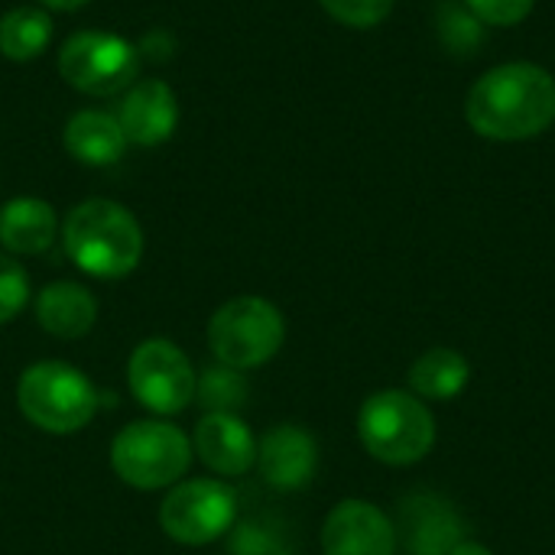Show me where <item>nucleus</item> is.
<instances>
[{"mask_svg": "<svg viewBox=\"0 0 555 555\" xmlns=\"http://www.w3.org/2000/svg\"><path fill=\"white\" fill-rule=\"evenodd\" d=\"M472 380V364L455 348H429L410 367V393L423 403H449L465 393Z\"/></svg>", "mask_w": 555, "mask_h": 555, "instance_id": "obj_18", "label": "nucleus"}, {"mask_svg": "<svg viewBox=\"0 0 555 555\" xmlns=\"http://www.w3.org/2000/svg\"><path fill=\"white\" fill-rule=\"evenodd\" d=\"M29 302V276L16 257L0 250V325L13 322Z\"/></svg>", "mask_w": 555, "mask_h": 555, "instance_id": "obj_23", "label": "nucleus"}, {"mask_svg": "<svg viewBox=\"0 0 555 555\" xmlns=\"http://www.w3.org/2000/svg\"><path fill=\"white\" fill-rule=\"evenodd\" d=\"M36 322L46 335L62 338V341H75L94 328L98 302H94L88 286L72 283V280H59V283L42 286V293L36 296Z\"/></svg>", "mask_w": 555, "mask_h": 555, "instance_id": "obj_16", "label": "nucleus"}, {"mask_svg": "<svg viewBox=\"0 0 555 555\" xmlns=\"http://www.w3.org/2000/svg\"><path fill=\"white\" fill-rule=\"evenodd\" d=\"M114 117H117L127 143L159 146L176 133L179 101H176V91L163 78H143L124 91Z\"/></svg>", "mask_w": 555, "mask_h": 555, "instance_id": "obj_12", "label": "nucleus"}, {"mask_svg": "<svg viewBox=\"0 0 555 555\" xmlns=\"http://www.w3.org/2000/svg\"><path fill=\"white\" fill-rule=\"evenodd\" d=\"M397 543L410 555H449L468 540V524L459 507L439 491H410L393 517Z\"/></svg>", "mask_w": 555, "mask_h": 555, "instance_id": "obj_10", "label": "nucleus"}, {"mask_svg": "<svg viewBox=\"0 0 555 555\" xmlns=\"http://www.w3.org/2000/svg\"><path fill=\"white\" fill-rule=\"evenodd\" d=\"M465 7L485 26H517L533 13L537 0H465Z\"/></svg>", "mask_w": 555, "mask_h": 555, "instance_id": "obj_24", "label": "nucleus"}, {"mask_svg": "<svg viewBox=\"0 0 555 555\" xmlns=\"http://www.w3.org/2000/svg\"><path fill=\"white\" fill-rule=\"evenodd\" d=\"M140 72V49L117 33L81 29L59 49V75L81 94L107 98L133 85Z\"/></svg>", "mask_w": 555, "mask_h": 555, "instance_id": "obj_7", "label": "nucleus"}, {"mask_svg": "<svg viewBox=\"0 0 555 555\" xmlns=\"http://www.w3.org/2000/svg\"><path fill=\"white\" fill-rule=\"evenodd\" d=\"M62 244L68 260L94 280H124L143 257V231L130 208L88 198L65 215Z\"/></svg>", "mask_w": 555, "mask_h": 555, "instance_id": "obj_2", "label": "nucleus"}, {"mask_svg": "<svg viewBox=\"0 0 555 555\" xmlns=\"http://www.w3.org/2000/svg\"><path fill=\"white\" fill-rule=\"evenodd\" d=\"M42 7H49V10H62V13H68V10H78V7H85L88 0H39Z\"/></svg>", "mask_w": 555, "mask_h": 555, "instance_id": "obj_27", "label": "nucleus"}, {"mask_svg": "<svg viewBox=\"0 0 555 555\" xmlns=\"http://www.w3.org/2000/svg\"><path fill=\"white\" fill-rule=\"evenodd\" d=\"M189 436L166 420H140L124 426L111 442V468L137 491H163L182 481L192 465Z\"/></svg>", "mask_w": 555, "mask_h": 555, "instance_id": "obj_5", "label": "nucleus"}, {"mask_svg": "<svg viewBox=\"0 0 555 555\" xmlns=\"http://www.w3.org/2000/svg\"><path fill=\"white\" fill-rule=\"evenodd\" d=\"M234 520L237 494L218 478L179 481L159 504V527L179 546H208L228 537Z\"/></svg>", "mask_w": 555, "mask_h": 555, "instance_id": "obj_8", "label": "nucleus"}, {"mask_svg": "<svg viewBox=\"0 0 555 555\" xmlns=\"http://www.w3.org/2000/svg\"><path fill=\"white\" fill-rule=\"evenodd\" d=\"M393 520L371 501H341L322 524L325 555H397Z\"/></svg>", "mask_w": 555, "mask_h": 555, "instance_id": "obj_11", "label": "nucleus"}, {"mask_svg": "<svg viewBox=\"0 0 555 555\" xmlns=\"http://www.w3.org/2000/svg\"><path fill=\"white\" fill-rule=\"evenodd\" d=\"M52 42V16L42 7H13L0 16V55L33 62Z\"/></svg>", "mask_w": 555, "mask_h": 555, "instance_id": "obj_19", "label": "nucleus"}, {"mask_svg": "<svg viewBox=\"0 0 555 555\" xmlns=\"http://www.w3.org/2000/svg\"><path fill=\"white\" fill-rule=\"evenodd\" d=\"M465 120L485 140H533L555 124V78L537 62L494 65L472 85Z\"/></svg>", "mask_w": 555, "mask_h": 555, "instance_id": "obj_1", "label": "nucleus"}, {"mask_svg": "<svg viewBox=\"0 0 555 555\" xmlns=\"http://www.w3.org/2000/svg\"><path fill=\"white\" fill-rule=\"evenodd\" d=\"M228 555H296V546L273 520H244L231 527Z\"/></svg>", "mask_w": 555, "mask_h": 555, "instance_id": "obj_21", "label": "nucleus"}, {"mask_svg": "<svg viewBox=\"0 0 555 555\" xmlns=\"http://www.w3.org/2000/svg\"><path fill=\"white\" fill-rule=\"evenodd\" d=\"M260 478L276 491H299L319 472V446L309 429L283 423L257 442Z\"/></svg>", "mask_w": 555, "mask_h": 555, "instance_id": "obj_13", "label": "nucleus"}, {"mask_svg": "<svg viewBox=\"0 0 555 555\" xmlns=\"http://www.w3.org/2000/svg\"><path fill=\"white\" fill-rule=\"evenodd\" d=\"M286 341L283 312L263 296H234L208 322V348L234 371L263 367Z\"/></svg>", "mask_w": 555, "mask_h": 555, "instance_id": "obj_6", "label": "nucleus"}, {"mask_svg": "<svg viewBox=\"0 0 555 555\" xmlns=\"http://www.w3.org/2000/svg\"><path fill=\"white\" fill-rule=\"evenodd\" d=\"M59 218L46 198L20 195L0 208V247L10 257H39L55 244Z\"/></svg>", "mask_w": 555, "mask_h": 555, "instance_id": "obj_15", "label": "nucleus"}, {"mask_svg": "<svg viewBox=\"0 0 555 555\" xmlns=\"http://www.w3.org/2000/svg\"><path fill=\"white\" fill-rule=\"evenodd\" d=\"M449 555H494L488 546H481V543H472V540H465L462 546H455Z\"/></svg>", "mask_w": 555, "mask_h": 555, "instance_id": "obj_26", "label": "nucleus"}, {"mask_svg": "<svg viewBox=\"0 0 555 555\" xmlns=\"http://www.w3.org/2000/svg\"><path fill=\"white\" fill-rule=\"evenodd\" d=\"M478 33H481V23L472 13L468 16L465 13H449L446 23H442V39L452 49H468L478 39Z\"/></svg>", "mask_w": 555, "mask_h": 555, "instance_id": "obj_25", "label": "nucleus"}, {"mask_svg": "<svg viewBox=\"0 0 555 555\" xmlns=\"http://www.w3.org/2000/svg\"><path fill=\"white\" fill-rule=\"evenodd\" d=\"M192 449L221 478H241L257 465V439L237 413H205L195 426Z\"/></svg>", "mask_w": 555, "mask_h": 555, "instance_id": "obj_14", "label": "nucleus"}, {"mask_svg": "<svg viewBox=\"0 0 555 555\" xmlns=\"http://www.w3.org/2000/svg\"><path fill=\"white\" fill-rule=\"evenodd\" d=\"M319 3L335 23L348 29H374L390 16L397 0H319Z\"/></svg>", "mask_w": 555, "mask_h": 555, "instance_id": "obj_22", "label": "nucleus"}, {"mask_svg": "<svg viewBox=\"0 0 555 555\" xmlns=\"http://www.w3.org/2000/svg\"><path fill=\"white\" fill-rule=\"evenodd\" d=\"M98 390L85 371L65 361L29 364L16 380V406L42 433L72 436L98 416Z\"/></svg>", "mask_w": 555, "mask_h": 555, "instance_id": "obj_4", "label": "nucleus"}, {"mask_svg": "<svg viewBox=\"0 0 555 555\" xmlns=\"http://www.w3.org/2000/svg\"><path fill=\"white\" fill-rule=\"evenodd\" d=\"M358 439L371 459L406 468L433 452L436 416L410 390H377L358 410Z\"/></svg>", "mask_w": 555, "mask_h": 555, "instance_id": "obj_3", "label": "nucleus"}, {"mask_svg": "<svg viewBox=\"0 0 555 555\" xmlns=\"http://www.w3.org/2000/svg\"><path fill=\"white\" fill-rule=\"evenodd\" d=\"M247 397H250V387L244 374L234 367L215 364L195 377V403L205 413H237L247 406Z\"/></svg>", "mask_w": 555, "mask_h": 555, "instance_id": "obj_20", "label": "nucleus"}, {"mask_svg": "<svg viewBox=\"0 0 555 555\" xmlns=\"http://www.w3.org/2000/svg\"><path fill=\"white\" fill-rule=\"evenodd\" d=\"M195 367L179 345L169 338H146L127 361V384L133 400L156 413L176 416L195 400Z\"/></svg>", "mask_w": 555, "mask_h": 555, "instance_id": "obj_9", "label": "nucleus"}, {"mask_svg": "<svg viewBox=\"0 0 555 555\" xmlns=\"http://www.w3.org/2000/svg\"><path fill=\"white\" fill-rule=\"evenodd\" d=\"M62 140H65L68 156L85 166H111L127 150V137H124L117 117L107 111H94V107L72 114Z\"/></svg>", "mask_w": 555, "mask_h": 555, "instance_id": "obj_17", "label": "nucleus"}]
</instances>
